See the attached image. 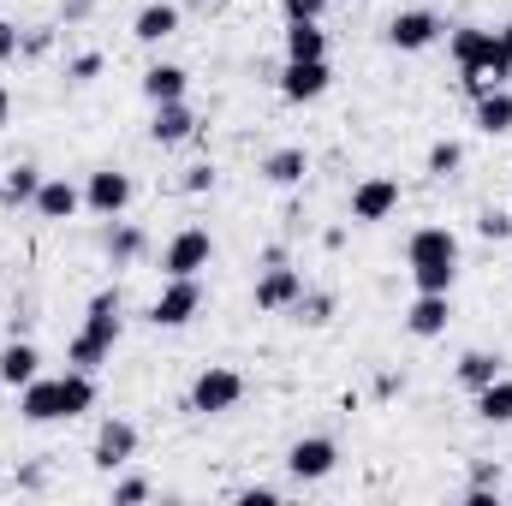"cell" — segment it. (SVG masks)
<instances>
[{"mask_svg": "<svg viewBox=\"0 0 512 506\" xmlns=\"http://www.w3.org/2000/svg\"><path fill=\"white\" fill-rule=\"evenodd\" d=\"M185 191H191V197L215 191V167H209V161H203V167H191V173H185Z\"/></svg>", "mask_w": 512, "mask_h": 506, "instance_id": "obj_34", "label": "cell"}, {"mask_svg": "<svg viewBox=\"0 0 512 506\" xmlns=\"http://www.w3.org/2000/svg\"><path fill=\"white\" fill-rule=\"evenodd\" d=\"M292 310H298V322H304V328H322V322L334 316V298H328V292H298V304H292Z\"/></svg>", "mask_w": 512, "mask_h": 506, "instance_id": "obj_28", "label": "cell"}, {"mask_svg": "<svg viewBox=\"0 0 512 506\" xmlns=\"http://www.w3.org/2000/svg\"><path fill=\"white\" fill-rule=\"evenodd\" d=\"M399 209V179H387V173H370V179H358L352 185V221L358 227H376Z\"/></svg>", "mask_w": 512, "mask_h": 506, "instance_id": "obj_9", "label": "cell"}, {"mask_svg": "<svg viewBox=\"0 0 512 506\" xmlns=\"http://www.w3.org/2000/svg\"><path fill=\"white\" fill-rule=\"evenodd\" d=\"M447 322H453L447 292H417L411 310H405V334H411V340H435V334H447Z\"/></svg>", "mask_w": 512, "mask_h": 506, "instance_id": "obj_15", "label": "cell"}, {"mask_svg": "<svg viewBox=\"0 0 512 506\" xmlns=\"http://www.w3.org/2000/svg\"><path fill=\"white\" fill-rule=\"evenodd\" d=\"M298 292H304V274L286 268V262H268L262 280H256V310H268V316H274V310H292Z\"/></svg>", "mask_w": 512, "mask_h": 506, "instance_id": "obj_14", "label": "cell"}, {"mask_svg": "<svg viewBox=\"0 0 512 506\" xmlns=\"http://www.w3.org/2000/svg\"><path fill=\"white\" fill-rule=\"evenodd\" d=\"M501 48L512 54V24H501Z\"/></svg>", "mask_w": 512, "mask_h": 506, "instance_id": "obj_39", "label": "cell"}, {"mask_svg": "<svg viewBox=\"0 0 512 506\" xmlns=\"http://www.w3.org/2000/svg\"><path fill=\"white\" fill-rule=\"evenodd\" d=\"M209 262H215V239H209L203 227H179V233L167 239V251H161V268H167V280L203 274Z\"/></svg>", "mask_w": 512, "mask_h": 506, "instance_id": "obj_6", "label": "cell"}, {"mask_svg": "<svg viewBox=\"0 0 512 506\" xmlns=\"http://www.w3.org/2000/svg\"><path fill=\"white\" fill-rule=\"evenodd\" d=\"M286 60H328V30L322 24H286Z\"/></svg>", "mask_w": 512, "mask_h": 506, "instance_id": "obj_22", "label": "cell"}, {"mask_svg": "<svg viewBox=\"0 0 512 506\" xmlns=\"http://www.w3.org/2000/svg\"><path fill=\"white\" fill-rule=\"evenodd\" d=\"M185 90H191V72H185V66H167V60H161V66L143 72V96H149L155 108H161V102H185Z\"/></svg>", "mask_w": 512, "mask_h": 506, "instance_id": "obj_19", "label": "cell"}, {"mask_svg": "<svg viewBox=\"0 0 512 506\" xmlns=\"http://www.w3.org/2000/svg\"><path fill=\"white\" fill-rule=\"evenodd\" d=\"M447 48H453L459 72H483L489 84H507V78H512V54L501 48V30H483V24H459V30L447 36Z\"/></svg>", "mask_w": 512, "mask_h": 506, "instance_id": "obj_4", "label": "cell"}, {"mask_svg": "<svg viewBox=\"0 0 512 506\" xmlns=\"http://www.w3.org/2000/svg\"><path fill=\"white\" fill-rule=\"evenodd\" d=\"M108 256H114V262H137V256H143V233H137V227H114V233H108Z\"/></svg>", "mask_w": 512, "mask_h": 506, "instance_id": "obj_29", "label": "cell"}, {"mask_svg": "<svg viewBox=\"0 0 512 506\" xmlns=\"http://www.w3.org/2000/svg\"><path fill=\"white\" fill-rule=\"evenodd\" d=\"M114 501H120V506L149 501V483H143V477H126V483H114Z\"/></svg>", "mask_w": 512, "mask_h": 506, "instance_id": "obj_33", "label": "cell"}, {"mask_svg": "<svg viewBox=\"0 0 512 506\" xmlns=\"http://www.w3.org/2000/svg\"><path fill=\"white\" fill-rule=\"evenodd\" d=\"M334 465H340V447L328 435H304V441L286 447V471L298 483H322V477H334Z\"/></svg>", "mask_w": 512, "mask_h": 506, "instance_id": "obj_8", "label": "cell"}, {"mask_svg": "<svg viewBox=\"0 0 512 506\" xmlns=\"http://www.w3.org/2000/svg\"><path fill=\"white\" fill-rule=\"evenodd\" d=\"M435 36H441V18H435L429 6H405V12H393V24H387V48H399V54H423Z\"/></svg>", "mask_w": 512, "mask_h": 506, "instance_id": "obj_10", "label": "cell"}, {"mask_svg": "<svg viewBox=\"0 0 512 506\" xmlns=\"http://www.w3.org/2000/svg\"><path fill=\"white\" fill-rule=\"evenodd\" d=\"M36 364H42L36 346H30V340H12V346L0 352V381H6V387H24V381H36Z\"/></svg>", "mask_w": 512, "mask_h": 506, "instance_id": "obj_24", "label": "cell"}, {"mask_svg": "<svg viewBox=\"0 0 512 506\" xmlns=\"http://www.w3.org/2000/svg\"><path fill=\"white\" fill-rule=\"evenodd\" d=\"M459 161H465V149H459L453 137L429 143V173H435V179H453V173H459Z\"/></svg>", "mask_w": 512, "mask_h": 506, "instance_id": "obj_27", "label": "cell"}, {"mask_svg": "<svg viewBox=\"0 0 512 506\" xmlns=\"http://www.w3.org/2000/svg\"><path fill=\"white\" fill-rule=\"evenodd\" d=\"M405 262H411V286H417V292H453L459 239H453L447 227H417L411 245H405Z\"/></svg>", "mask_w": 512, "mask_h": 506, "instance_id": "obj_2", "label": "cell"}, {"mask_svg": "<svg viewBox=\"0 0 512 506\" xmlns=\"http://www.w3.org/2000/svg\"><path fill=\"white\" fill-rule=\"evenodd\" d=\"M495 376H507V358H501V352H465V358H459V387L477 393V387H489Z\"/></svg>", "mask_w": 512, "mask_h": 506, "instance_id": "obj_23", "label": "cell"}, {"mask_svg": "<svg viewBox=\"0 0 512 506\" xmlns=\"http://www.w3.org/2000/svg\"><path fill=\"white\" fill-rule=\"evenodd\" d=\"M18 42H24V36H18V24H6V18H0V66H6V60H18Z\"/></svg>", "mask_w": 512, "mask_h": 506, "instance_id": "obj_35", "label": "cell"}, {"mask_svg": "<svg viewBox=\"0 0 512 506\" xmlns=\"http://www.w3.org/2000/svg\"><path fill=\"white\" fill-rule=\"evenodd\" d=\"M304 173H310V155H304L298 143H286V149H274V155L262 161V179H268V185H280V191L304 185Z\"/></svg>", "mask_w": 512, "mask_h": 506, "instance_id": "obj_20", "label": "cell"}, {"mask_svg": "<svg viewBox=\"0 0 512 506\" xmlns=\"http://www.w3.org/2000/svg\"><path fill=\"white\" fill-rule=\"evenodd\" d=\"M149 137H155L161 149H173V143L197 137V114H191L185 102H161V108H155V120H149Z\"/></svg>", "mask_w": 512, "mask_h": 506, "instance_id": "obj_17", "label": "cell"}, {"mask_svg": "<svg viewBox=\"0 0 512 506\" xmlns=\"http://www.w3.org/2000/svg\"><path fill=\"white\" fill-rule=\"evenodd\" d=\"M6 120H12V96L0 90V131H6Z\"/></svg>", "mask_w": 512, "mask_h": 506, "instance_id": "obj_38", "label": "cell"}, {"mask_svg": "<svg viewBox=\"0 0 512 506\" xmlns=\"http://www.w3.org/2000/svg\"><path fill=\"white\" fill-rule=\"evenodd\" d=\"M131 203V179L126 173H114V167H102V173H90V185H84V209H96L102 221H120Z\"/></svg>", "mask_w": 512, "mask_h": 506, "instance_id": "obj_13", "label": "cell"}, {"mask_svg": "<svg viewBox=\"0 0 512 506\" xmlns=\"http://www.w3.org/2000/svg\"><path fill=\"white\" fill-rule=\"evenodd\" d=\"M36 191H42V167H30V161H18L6 179H0V203H36Z\"/></svg>", "mask_w": 512, "mask_h": 506, "instance_id": "obj_26", "label": "cell"}, {"mask_svg": "<svg viewBox=\"0 0 512 506\" xmlns=\"http://www.w3.org/2000/svg\"><path fill=\"white\" fill-rule=\"evenodd\" d=\"M280 489H239V506H274Z\"/></svg>", "mask_w": 512, "mask_h": 506, "instance_id": "obj_37", "label": "cell"}, {"mask_svg": "<svg viewBox=\"0 0 512 506\" xmlns=\"http://www.w3.org/2000/svg\"><path fill=\"white\" fill-rule=\"evenodd\" d=\"M48 42H54V30H30V36L18 42V54H48Z\"/></svg>", "mask_w": 512, "mask_h": 506, "instance_id": "obj_36", "label": "cell"}, {"mask_svg": "<svg viewBox=\"0 0 512 506\" xmlns=\"http://www.w3.org/2000/svg\"><path fill=\"white\" fill-rule=\"evenodd\" d=\"M328 84H334L328 60H286L280 66V96L286 102H316V96H328Z\"/></svg>", "mask_w": 512, "mask_h": 506, "instance_id": "obj_11", "label": "cell"}, {"mask_svg": "<svg viewBox=\"0 0 512 506\" xmlns=\"http://www.w3.org/2000/svg\"><path fill=\"white\" fill-rule=\"evenodd\" d=\"M42 221H72L78 209H84V191L72 185V179H42V191H36V203H30Z\"/></svg>", "mask_w": 512, "mask_h": 506, "instance_id": "obj_16", "label": "cell"}, {"mask_svg": "<svg viewBox=\"0 0 512 506\" xmlns=\"http://www.w3.org/2000/svg\"><path fill=\"white\" fill-rule=\"evenodd\" d=\"M477 233H483V239H512V215H501V209H483V215H477Z\"/></svg>", "mask_w": 512, "mask_h": 506, "instance_id": "obj_31", "label": "cell"}, {"mask_svg": "<svg viewBox=\"0 0 512 506\" xmlns=\"http://www.w3.org/2000/svg\"><path fill=\"white\" fill-rule=\"evenodd\" d=\"M471 102H477V131H489V137L512 131V90L507 84H495V90H483V96H471Z\"/></svg>", "mask_w": 512, "mask_h": 506, "instance_id": "obj_21", "label": "cell"}, {"mask_svg": "<svg viewBox=\"0 0 512 506\" xmlns=\"http://www.w3.org/2000/svg\"><path fill=\"white\" fill-rule=\"evenodd\" d=\"M131 453H137V429H131L126 417H108V423L96 429L90 465H96V471H120V465H131Z\"/></svg>", "mask_w": 512, "mask_h": 506, "instance_id": "obj_12", "label": "cell"}, {"mask_svg": "<svg viewBox=\"0 0 512 506\" xmlns=\"http://www.w3.org/2000/svg\"><path fill=\"white\" fill-rule=\"evenodd\" d=\"M197 310H203V286H197V274H185V280H167L161 286V298L149 304V322L155 328H185Z\"/></svg>", "mask_w": 512, "mask_h": 506, "instance_id": "obj_7", "label": "cell"}, {"mask_svg": "<svg viewBox=\"0 0 512 506\" xmlns=\"http://www.w3.org/2000/svg\"><path fill=\"white\" fill-rule=\"evenodd\" d=\"M114 340H120V292L108 286V292L90 298V310H84V334L66 346L72 370H90V376H96V370L114 358Z\"/></svg>", "mask_w": 512, "mask_h": 506, "instance_id": "obj_3", "label": "cell"}, {"mask_svg": "<svg viewBox=\"0 0 512 506\" xmlns=\"http://www.w3.org/2000/svg\"><path fill=\"white\" fill-rule=\"evenodd\" d=\"M322 12H328V0H280L286 24H322Z\"/></svg>", "mask_w": 512, "mask_h": 506, "instance_id": "obj_30", "label": "cell"}, {"mask_svg": "<svg viewBox=\"0 0 512 506\" xmlns=\"http://www.w3.org/2000/svg\"><path fill=\"white\" fill-rule=\"evenodd\" d=\"M239 399H245V376L227 370V364H209L203 376L191 381V411H197V417H221V411H233Z\"/></svg>", "mask_w": 512, "mask_h": 506, "instance_id": "obj_5", "label": "cell"}, {"mask_svg": "<svg viewBox=\"0 0 512 506\" xmlns=\"http://www.w3.org/2000/svg\"><path fill=\"white\" fill-rule=\"evenodd\" d=\"M66 78H72V84H96V78H102V54H78V60L66 66Z\"/></svg>", "mask_w": 512, "mask_h": 506, "instance_id": "obj_32", "label": "cell"}, {"mask_svg": "<svg viewBox=\"0 0 512 506\" xmlns=\"http://www.w3.org/2000/svg\"><path fill=\"white\" fill-rule=\"evenodd\" d=\"M477 417L483 423H512V376H495L489 387H477Z\"/></svg>", "mask_w": 512, "mask_h": 506, "instance_id": "obj_25", "label": "cell"}, {"mask_svg": "<svg viewBox=\"0 0 512 506\" xmlns=\"http://www.w3.org/2000/svg\"><path fill=\"white\" fill-rule=\"evenodd\" d=\"M173 30H179V6H173V0H149V6L131 18V36H137V42H149V48H155V42H167Z\"/></svg>", "mask_w": 512, "mask_h": 506, "instance_id": "obj_18", "label": "cell"}, {"mask_svg": "<svg viewBox=\"0 0 512 506\" xmlns=\"http://www.w3.org/2000/svg\"><path fill=\"white\" fill-rule=\"evenodd\" d=\"M90 405H96V381H90V370L36 376V381H24V393H18L24 423H72V417H84Z\"/></svg>", "mask_w": 512, "mask_h": 506, "instance_id": "obj_1", "label": "cell"}]
</instances>
